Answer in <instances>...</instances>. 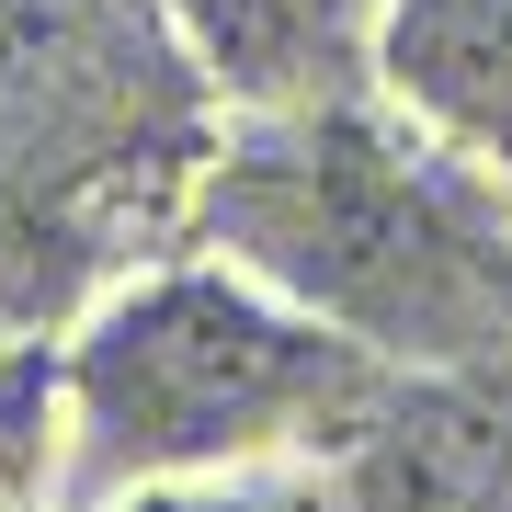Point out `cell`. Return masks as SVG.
<instances>
[{
    "instance_id": "obj_1",
    "label": "cell",
    "mask_w": 512,
    "mask_h": 512,
    "mask_svg": "<svg viewBox=\"0 0 512 512\" xmlns=\"http://www.w3.org/2000/svg\"><path fill=\"white\" fill-rule=\"evenodd\" d=\"M183 239L262 274L399 376L512 387V194L501 160L410 103L342 92L239 114L183 183Z\"/></svg>"
},
{
    "instance_id": "obj_2",
    "label": "cell",
    "mask_w": 512,
    "mask_h": 512,
    "mask_svg": "<svg viewBox=\"0 0 512 512\" xmlns=\"http://www.w3.org/2000/svg\"><path fill=\"white\" fill-rule=\"evenodd\" d=\"M399 365L342 342L262 274L194 251L114 274L69 330V490L80 512L137 478H205V467H296L342 456L387 410Z\"/></svg>"
},
{
    "instance_id": "obj_4",
    "label": "cell",
    "mask_w": 512,
    "mask_h": 512,
    "mask_svg": "<svg viewBox=\"0 0 512 512\" xmlns=\"http://www.w3.org/2000/svg\"><path fill=\"white\" fill-rule=\"evenodd\" d=\"M148 12H160V35L205 103L285 114V103H342L376 80L387 0H148Z\"/></svg>"
},
{
    "instance_id": "obj_8",
    "label": "cell",
    "mask_w": 512,
    "mask_h": 512,
    "mask_svg": "<svg viewBox=\"0 0 512 512\" xmlns=\"http://www.w3.org/2000/svg\"><path fill=\"white\" fill-rule=\"evenodd\" d=\"M92 512H342V467L296 456V467H205V478H137Z\"/></svg>"
},
{
    "instance_id": "obj_3",
    "label": "cell",
    "mask_w": 512,
    "mask_h": 512,
    "mask_svg": "<svg viewBox=\"0 0 512 512\" xmlns=\"http://www.w3.org/2000/svg\"><path fill=\"white\" fill-rule=\"evenodd\" d=\"M194 103L148 0H0V194L114 205Z\"/></svg>"
},
{
    "instance_id": "obj_6",
    "label": "cell",
    "mask_w": 512,
    "mask_h": 512,
    "mask_svg": "<svg viewBox=\"0 0 512 512\" xmlns=\"http://www.w3.org/2000/svg\"><path fill=\"white\" fill-rule=\"evenodd\" d=\"M103 285H114V205L0 194V353L12 342H69Z\"/></svg>"
},
{
    "instance_id": "obj_5",
    "label": "cell",
    "mask_w": 512,
    "mask_h": 512,
    "mask_svg": "<svg viewBox=\"0 0 512 512\" xmlns=\"http://www.w3.org/2000/svg\"><path fill=\"white\" fill-rule=\"evenodd\" d=\"M376 92L410 103L433 137L512 171V0H387Z\"/></svg>"
},
{
    "instance_id": "obj_7",
    "label": "cell",
    "mask_w": 512,
    "mask_h": 512,
    "mask_svg": "<svg viewBox=\"0 0 512 512\" xmlns=\"http://www.w3.org/2000/svg\"><path fill=\"white\" fill-rule=\"evenodd\" d=\"M69 478V342L0 353V512H46Z\"/></svg>"
}]
</instances>
